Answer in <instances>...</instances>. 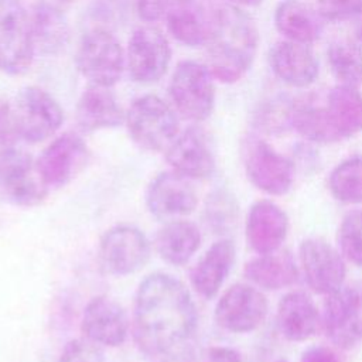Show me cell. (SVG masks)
<instances>
[{
	"label": "cell",
	"instance_id": "cell-1",
	"mask_svg": "<svg viewBox=\"0 0 362 362\" xmlns=\"http://www.w3.org/2000/svg\"><path fill=\"white\" fill-rule=\"evenodd\" d=\"M197 308L188 288L167 273L148 274L137 287L133 335L146 355L161 356L191 339Z\"/></svg>",
	"mask_w": 362,
	"mask_h": 362
},
{
	"label": "cell",
	"instance_id": "cell-2",
	"mask_svg": "<svg viewBox=\"0 0 362 362\" xmlns=\"http://www.w3.org/2000/svg\"><path fill=\"white\" fill-rule=\"evenodd\" d=\"M257 45L256 23L242 7L226 4L211 16L205 41L206 66L218 81L233 83L245 76L255 61Z\"/></svg>",
	"mask_w": 362,
	"mask_h": 362
},
{
	"label": "cell",
	"instance_id": "cell-3",
	"mask_svg": "<svg viewBox=\"0 0 362 362\" xmlns=\"http://www.w3.org/2000/svg\"><path fill=\"white\" fill-rule=\"evenodd\" d=\"M124 123L132 140L148 151L167 150L180 133L173 105L153 93L143 95L132 103Z\"/></svg>",
	"mask_w": 362,
	"mask_h": 362
},
{
	"label": "cell",
	"instance_id": "cell-4",
	"mask_svg": "<svg viewBox=\"0 0 362 362\" xmlns=\"http://www.w3.org/2000/svg\"><path fill=\"white\" fill-rule=\"evenodd\" d=\"M75 64L89 83L112 88L122 78L126 55L119 40L110 31L98 27L82 35Z\"/></svg>",
	"mask_w": 362,
	"mask_h": 362
},
{
	"label": "cell",
	"instance_id": "cell-5",
	"mask_svg": "<svg viewBox=\"0 0 362 362\" xmlns=\"http://www.w3.org/2000/svg\"><path fill=\"white\" fill-rule=\"evenodd\" d=\"M168 95L173 107L184 119L202 122L208 119L214 110V76L204 64L181 61L171 75Z\"/></svg>",
	"mask_w": 362,
	"mask_h": 362
},
{
	"label": "cell",
	"instance_id": "cell-6",
	"mask_svg": "<svg viewBox=\"0 0 362 362\" xmlns=\"http://www.w3.org/2000/svg\"><path fill=\"white\" fill-rule=\"evenodd\" d=\"M48 187L31 154L16 146L0 151V198L16 206H35L44 201Z\"/></svg>",
	"mask_w": 362,
	"mask_h": 362
},
{
	"label": "cell",
	"instance_id": "cell-7",
	"mask_svg": "<svg viewBox=\"0 0 362 362\" xmlns=\"http://www.w3.org/2000/svg\"><path fill=\"white\" fill-rule=\"evenodd\" d=\"M10 105L17 136L27 143L49 139L64 122L59 103L38 86L21 88Z\"/></svg>",
	"mask_w": 362,
	"mask_h": 362
},
{
	"label": "cell",
	"instance_id": "cell-8",
	"mask_svg": "<svg viewBox=\"0 0 362 362\" xmlns=\"http://www.w3.org/2000/svg\"><path fill=\"white\" fill-rule=\"evenodd\" d=\"M35 52L31 21L18 0H0V71L23 75Z\"/></svg>",
	"mask_w": 362,
	"mask_h": 362
},
{
	"label": "cell",
	"instance_id": "cell-9",
	"mask_svg": "<svg viewBox=\"0 0 362 362\" xmlns=\"http://www.w3.org/2000/svg\"><path fill=\"white\" fill-rule=\"evenodd\" d=\"M151 246L136 226L116 225L106 230L99 242L98 259L105 273L127 276L141 270L150 260Z\"/></svg>",
	"mask_w": 362,
	"mask_h": 362
},
{
	"label": "cell",
	"instance_id": "cell-10",
	"mask_svg": "<svg viewBox=\"0 0 362 362\" xmlns=\"http://www.w3.org/2000/svg\"><path fill=\"white\" fill-rule=\"evenodd\" d=\"M322 324L329 341L339 348L349 349L362 341V281L327 296Z\"/></svg>",
	"mask_w": 362,
	"mask_h": 362
},
{
	"label": "cell",
	"instance_id": "cell-11",
	"mask_svg": "<svg viewBox=\"0 0 362 362\" xmlns=\"http://www.w3.org/2000/svg\"><path fill=\"white\" fill-rule=\"evenodd\" d=\"M171 61V48L163 31L154 25L136 28L127 44L126 64L139 83H153L163 78Z\"/></svg>",
	"mask_w": 362,
	"mask_h": 362
},
{
	"label": "cell",
	"instance_id": "cell-12",
	"mask_svg": "<svg viewBox=\"0 0 362 362\" xmlns=\"http://www.w3.org/2000/svg\"><path fill=\"white\" fill-rule=\"evenodd\" d=\"M90 151L83 139L64 133L54 139L40 154L38 173L48 188H59L75 180L88 165Z\"/></svg>",
	"mask_w": 362,
	"mask_h": 362
},
{
	"label": "cell",
	"instance_id": "cell-13",
	"mask_svg": "<svg viewBox=\"0 0 362 362\" xmlns=\"http://www.w3.org/2000/svg\"><path fill=\"white\" fill-rule=\"evenodd\" d=\"M267 298L262 291L245 283L230 286L215 305L216 324L235 334H246L259 328L266 320Z\"/></svg>",
	"mask_w": 362,
	"mask_h": 362
},
{
	"label": "cell",
	"instance_id": "cell-14",
	"mask_svg": "<svg viewBox=\"0 0 362 362\" xmlns=\"http://www.w3.org/2000/svg\"><path fill=\"white\" fill-rule=\"evenodd\" d=\"M144 201L148 212L161 222L189 215L198 204L197 191L189 178L180 173H158L147 185Z\"/></svg>",
	"mask_w": 362,
	"mask_h": 362
},
{
	"label": "cell",
	"instance_id": "cell-15",
	"mask_svg": "<svg viewBox=\"0 0 362 362\" xmlns=\"http://www.w3.org/2000/svg\"><path fill=\"white\" fill-rule=\"evenodd\" d=\"M298 259L307 286L317 294L328 296L344 286V257L324 239H304L298 246Z\"/></svg>",
	"mask_w": 362,
	"mask_h": 362
},
{
	"label": "cell",
	"instance_id": "cell-16",
	"mask_svg": "<svg viewBox=\"0 0 362 362\" xmlns=\"http://www.w3.org/2000/svg\"><path fill=\"white\" fill-rule=\"evenodd\" d=\"M245 170L249 181L269 195H284L293 187V163L263 140H252L247 144Z\"/></svg>",
	"mask_w": 362,
	"mask_h": 362
},
{
	"label": "cell",
	"instance_id": "cell-17",
	"mask_svg": "<svg viewBox=\"0 0 362 362\" xmlns=\"http://www.w3.org/2000/svg\"><path fill=\"white\" fill-rule=\"evenodd\" d=\"M165 158L174 171L189 180L209 178L215 171V154L205 132L191 126L171 141Z\"/></svg>",
	"mask_w": 362,
	"mask_h": 362
},
{
	"label": "cell",
	"instance_id": "cell-18",
	"mask_svg": "<svg viewBox=\"0 0 362 362\" xmlns=\"http://www.w3.org/2000/svg\"><path fill=\"white\" fill-rule=\"evenodd\" d=\"M82 332L98 345L119 346L129 334L127 314L116 300L96 296L83 310Z\"/></svg>",
	"mask_w": 362,
	"mask_h": 362
},
{
	"label": "cell",
	"instance_id": "cell-19",
	"mask_svg": "<svg viewBox=\"0 0 362 362\" xmlns=\"http://www.w3.org/2000/svg\"><path fill=\"white\" fill-rule=\"evenodd\" d=\"M245 232L247 245L253 252L259 255L273 253L287 238L288 218L274 202L260 199L247 212Z\"/></svg>",
	"mask_w": 362,
	"mask_h": 362
},
{
	"label": "cell",
	"instance_id": "cell-20",
	"mask_svg": "<svg viewBox=\"0 0 362 362\" xmlns=\"http://www.w3.org/2000/svg\"><path fill=\"white\" fill-rule=\"evenodd\" d=\"M269 64L274 75L294 88H307L318 76V59L307 44L279 41L269 49Z\"/></svg>",
	"mask_w": 362,
	"mask_h": 362
},
{
	"label": "cell",
	"instance_id": "cell-21",
	"mask_svg": "<svg viewBox=\"0 0 362 362\" xmlns=\"http://www.w3.org/2000/svg\"><path fill=\"white\" fill-rule=\"evenodd\" d=\"M236 260V247L230 239L212 243L191 270L189 280L194 290L204 298H214Z\"/></svg>",
	"mask_w": 362,
	"mask_h": 362
},
{
	"label": "cell",
	"instance_id": "cell-22",
	"mask_svg": "<svg viewBox=\"0 0 362 362\" xmlns=\"http://www.w3.org/2000/svg\"><path fill=\"white\" fill-rule=\"evenodd\" d=\"M126 119L110 88L89 83L76 103V122L83 132H96L120 126Z\"/></svg>",
	"mask_w": 362,
	"mask_h": 362
},
{
	"label": "cell",
	"instance_id": "cell-23",
	"mask_svg": "<svg viewBox=\"0 0 362 362\" xmlns=\"http://www.w3.org/2000/svg\"><path fill=\"white\" fill-rule=\"evenodd\" d=\"M277 327L281 335L293 342L313 337L318 327V311L311 297L303 291H291L277 305Z\"/></svg>",
	"mask_w": 362,
	"mask_h": 362
},
{
	"label": "cell",
	"instance_id": "cell-24",
	"mask_svg": "<svg viewBox=\"0 0 362 362\" xmlns=\"http://www.w3.org/2000/svg\"><path fill=\"white\" fill-rule=\"evenodd\" d=\"M35 51L45 55L59 54L69 42V24L55 3L41 1L30 14Z\"/></svg>",
	"mask_w": 362,
	"mask_h": 362
},
{
	"label": "cell",
	"instance_id": "cell-25",
	"mask_svg": "<svg viewBox=\"0 0 362 362\" xmlns=\"http://www.w3.org/2000/svg\"><path fill=\"white\" fill-rule=\"evenodd\" d=\"M322 17L303 0H281L274 11L277 31L290 41L311 44L320 38Z\"/></svg>",
	"mask_w": 362,
	"mask_h": 362
},
{
	"label": "cell",
	"instance_id": "cell-26",
	"mask_svg": "<svg viewBox=\"0 0 362 362\" xmlns=\"http://www.w3.org/2000/svg\"><path fill=\"white\" fill-rule=\"evenodd\" d=\"M170 34L187 47L205 45L211 17L198 0H171L165 13Z\"/></svg>",
	"mask_w": 362,
	"mask_h": 362
},
{
	"label": "cell",
	"instance_id": "cell-27",
	"mask_svg": "<svg viewBox=\"0 0 362 362\" xmlns=\"http://www.w3.org/2000/svg\"><path fill=\"white\" fill-rule=\"evenodd\" d=\"M243 274L255 286L264 290L286 288L298 280L297 264L287 250H276L249 260L243 267Z\"/></svg>",
	"mask_w": 362,
	"mask_h": 362
},
{
	"label": "cell",
	"instance_id": "cell-28",
	"mask_svg": "<svg viewBox=\"0 0 362 362\" xmlns=\"http://www.w3.org/2000/svg\"><path fill=\"white\" fill-rule=\"evenodd\" d=\"M201 245L198 226L185 219L164 222L156 235V249L160 257L173 266H182L189 262Z\"/></svg>",
	"mask_w": 362,
	"mask_h": 362
},
{
	"label": "cell",
	"instance_id": "cell-29",
	"mask_svg": "<svg viewBox=\"0 0 362 362\" xmlns=\"http://www.w3.org/2000/svg\"><path fill=\"white\" fill-rule=\"evenodd\" d=\"M325 109L341 140L362 132V93L356 86L339 83L332 88Z\"/></svg>",
	"mask_w": 362,
	"mask_h": 362
},
{
	"label": "cell",
	"instance_id": "cell-30",
	"mask_svg": "<svg viewBox=\"0 0 362 362\" xmlns=\"http://www.w3.org/2000/svg\"><path fill=\"white\" fill-rule=\"evenodd\" d=\"M327 59L339 83L358 88L362 83V33L356 40L334 41L327 49Z\"/></svg>",
	"mask_w": 362,
	"mask_h": 362
},
{
	"label": "cell",
	"instance_id": "cell-31",
	"mask_svg": "<svg viewBox=\"0 0 362 362\" xmlns=\"http://www.w3.org/2000/svg\"><path fill=\"white\" fill-rule=\"evenodd\" d=\"M291 127L308 141L335 143L341 140L328 117L325 106L294 105Z\"/></svg>",
	"mask_w": 362,
	"mask_h": 362
},
{
	"label": "cell",
	"instance_id": "cell-32",
	"mask_svg": "<svg viewBox=\"0 0 362 362\" xmlns=\"http://www.w3.org/2000/svg\"><path fill=\"white\" fill-rule=\"evenodd\" d=\"M329 191L344 204H362V157H351L339 163L328 180Z\"/></svg>",
	"mask_w": 362,
	"mask_h": 362
},
{
	"label": "cell",
	"instance_id": "cell-33",
	"mask_svg": "<svg viewBox=\"0 0 362 362\" xmlns=\"http://www.w3.org/2000/svg\"><path fill=\"white\" fill-rule=\"evenodd\" d=\"M338 243L344 257L362 267V209L344 216L338 229Z\"/></svg>",
	"mask_w": 362,
	"mask_h": 362
},
{
	"label": "cell",
	"instance_id": "cell-34",
	"mask_svg": "<svg viewBox=\"0 0 362 362\" xmlns=\"http://www.w3.org/2000/svg\"><path fill=\"white\" fill-rule=\"evenodd\" d=\"M206 214H208V223L211 226L218 229L228 228L233 221L236 215V206L233 202V198H230L226 192H215L209 199L206 205Z\"/></svg>",
	"mask_w": 362,
	"mask_h": 362
},
{
	"label": "cell",
	"instance_id": "cell-35",
	"mask_svg": "<svg viewBox=\"0 0 362 362\" xmlns=\"http://www.w3.org/2000/svg\"><path fill=\"white\" fill-rule=\"evenodd\" d=\"M58 362H105L103 352L90 339H71L62 349Z\"/></svg>",
	"mask_w": 362,
	"mask_h": 362
},
{
	"label": "cell",
	"instance_id": "cell-36",
	"mask_svg": "<svg viewBox=\"0 0 362 362\" xmlns=\"http://www.w3.org/2000/svg\"><path fill=\"white\" fill-rule=\"evenodd\" d=\"M318 13L328 21H346L362 14V0H318Z\"/></svg>",
	"mask_w": 362,
	"mask_h": 362
},
{
	"label": "cell",
	"instance_id": "cell-37",
	"mask_svg": "<svg viewBox=\"0 0 362 362\" xmlns=\"http://www.w3.org/2000/svg\"><path fill=\"white\" fill-rule=\"evenodd\" d=\"M171 0H136L139 17L146 23H154L165 17Z\"/></svg>",
	"mask_w": 362,
	"mask_h": 362
},
{
	"label": "cell",
	"instance_id": "cell-38",
	"mask_svg": "<svg viewBox=\"0 0 362 362\" xmlns=\"http://www.w3.org/2000/svg\"><path fill=\"white\" fill-rule=\"evenodd\" d=\"M18 140L10 103H0V146H14Z\"/></svg>",
	"mask_w": 362,
	"mask_h": 362
},
{
	"label": "cell",
	"instance_id": "cell-39",
	"mask_svg": "<svg viewBox=\"0 0 362 362\" xmlns=\"http://www.w3.org/2000/svg\"><path fill=\"white\" fill-rule=\"evenodd\" d=\"M158 362H199V356L189 341L158 356Z\"/></svg>",
	"mask_w": 362,
	"mask_h": 362
},
{
	"label": "cell",
	"instance_id": "cell-40",
	"mask_svg": "<svg viewBox=\"0 0 362 362\" xmlns=\"http://www.w3.org/2000/svg\"><path fill=\"white\" fill-rule=\"evenodd\" d=\"M205 362H242V356L233 348L212 346L206 351Z\"/></svg>",
	"mask_w": 362,
	"mask_h": 362
},
{
	"label": "cell",
	"instance_id": "cell-41",
	"mask_svg": "<svg viewBox=\"0 0 362 362\" xmlns=\"http://www.w3.org/2000/svg\"><path fill=\"white\" fill-rule=\"evenodd\" d=\"M300 362H339L337 354L327 346H311L304 351Z\"/></svg>",
	"mask_w": 362,
	"mask_h": 362
},
{
	"label": "cell",
	"instance_id": "cell-42",
	"mask_svg": "<svg viewBox=\"0 0 362 362\" xmlns=\"http://www.w3.org/2000/svg\"><path fill=\"white\" fill-rule=\"evenodd\" d=\"M229 1V4L238 6V7H253L260 4L263 0H226Z\"/></svg>",
	"mask_w": 362,
	"mask_h": 362
},
{
	"label": "cell",
	"instance_id": "cell-43",
	"mask_svg": "<svg viewBox=\"0 0 362 362\" xmlns=\"http://www.w3.org/2000/svg\"><path fill=\"white\" fill-rule=\"evenodd\" d=\"M276 362H286V361H276Z\"/></svg>",
	"mask_w": 362,
	"mask_h": 362
},
{
	"label": "cell",
	"instance_id": "cell-44",
	"mask_svg": "<svg viewBox=\"0 0 362 362\" xmlns=\"http://www.w3.org/2000/svg\"><path fill=\"white\" fill-rule=\"evenodd\" d=\"M61 1H66V0H61Z\"/></svg>",
	"mask_w": 362,
	"mask_h": 362
}]
</instances>
